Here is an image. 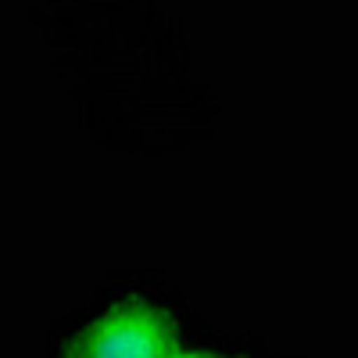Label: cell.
<instances>
[{
	"label": "cell",
	"mask_w": 358,
	"mask_h": 358,
	"mask_svg": "<svg viewBox=\"0 0 358 358\" xmlns=\"http://www.w3.org/2000/svg\"><path fill=\"white\" fill-rule=\"evenodd\" d=\"M162 358H222V355H215V351H204V348H172L169 355H162Z\"/></svg>",
	"instance_id": "2"
},
{
	"label": "cell",
	"mask_w": 358,
	"mask_h": 358,
	"mask_svg": "<svg viewBox=\"0 0 358 358\" xmlns=\"http://www.w3.org/2000/svg\"><path fill=\"white\" fill-rule=\"evenodd\" d=\"M179 344L176 319L143 301H118L90 319L62 358H162Z\"/></svg>",
	"instance_id": "1"
}]
</instances>
